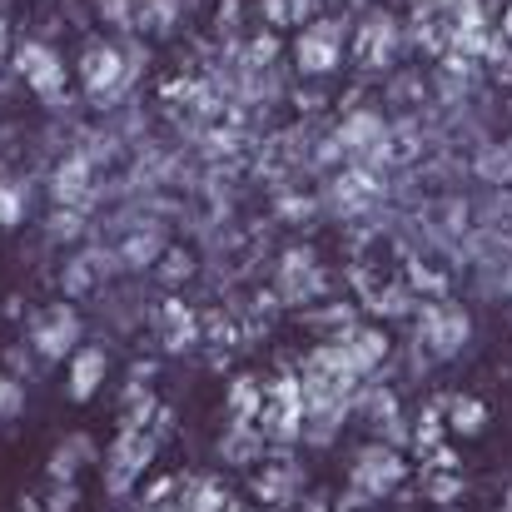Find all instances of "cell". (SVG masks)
Instances as JSON below:
<instances>
[{"mask_svg": "<svg viewBox=\"0 0 512 512\" xmlns=\"http://www.w3.org/2000/svg\"><path fill=\"white\" fill-rule=\"evenodd\" d=\"M15 75L35 90V100L40 105H50V110H60V105H70L65 100V60L45 45V40H20L15 45Z\"/></svg>", "mask_w": 512, "mask_h": 512, "instance_id": "obj_1", "label": "cell"}, {"mask_svg": "<svg viewBox=\"0 0 512 512\" xmlns=\"http://www.w3.org/2000/svg\"><path fill=\"white\" fill-rule=\"evenodd\" d=\"M80 80H85V95L100 105V100H115L135 85V70L125 65V50L110 45V40H90L85 55H80Z\"/></svg>", "mask_w": 512, "mask_h": 512, "instance_id": "obj_2", "label": "cell"}, {"mask_svg": "<svg viewBox=\"0 0 512 512\" xmlns=\"http://www.w3.org/2000/svg\"><path fill=\"white\" fill-rule=\"evenodd\" d=\"M80 334H85L80 314H75L70 304H50V309L35 314V324H30V348H35L45 363H60V358H70V353L80 348Z\"/></svg>", "mask_w": 512, "mask_h": 512, "instance_id": "obj_3", "label": "cell"}, {"mask_svg": "<svg viewBox=\"0 0 512 512\" xmlns=\"http://www.w3.org/2000/svg\"><path fill=\"white\" fill-rule=\"evenodd\" d=\"M343 40H348V25H343V20H309L304 35L294 40L299 70H304V75H329V70H339Z\"/></svg>", "mask_w": 512, "mask_h": 512, "instance_id": "obj_4", "label": "cell"}, {"mask_svg": "<svg viewBox=\"0 0 512 512\" xmlns=\"http://www.w3.org/2000/svg\"><path fill=\"white\" fill-rule=\"evenodd\" d=\"M155 458V438H145V428H125L110 448V463H105V488L110 493H130V483L150 468Z\"/></svg>", "mask_w": 512, "mask_h": 512, "instance_id": "obj_5", "label": "cell"}, {"mask_svg": "<svg viewBox=\"0 0 512 512\" xmlns=\"http://www.w3.org/2000/svg\"><path fill=\"white\" fill-rule=\"evenodd\" d=\"M398 478H403L398 453H388V448H363L358 463H353V503L383 498V488H393Z\"/></svg>", "mask_w": 512, "mask_h": 512, "instance_id": "obj_6", "label": "cell"}, {"mask_svg": "<svg viewBox=\"0 0 512 512\" xmlns=\"http://www.w3.org/2000/svg\"><path fill=\"white\" fill-rule=\"evenodd\" d=\"M105 373H110V353H105L100 343H80V348L70 353L65 398H70V403H85V398H95V393H100V383H105Z\"/></svg>", "mask_w": 512, "mask_h": 512, "instance_id": "obj_7", "label": "cell"}, {"mask_svg": "<svg viewBox=\"0 0 512 512\" xmlns=\"http://www.w3.org/2000/svg\"><path fill=\"white\" fill-rule=\"evenodd\" d=\"M50 194H55V204H75V209H85L90 199H95V165L80 155V150H70L55 174H50Z\"/></svg>", "mask_w": 512, "mask_h": 512, "instance_id": "obj_8", "label": "cell"}, {"mask_svg": "<svg viewBox=\"0 0 512 512\" xmlns=\"http://www.w3.org/2000/svg\"><path fill=\"white\" fill-rule=\"evenodd\" d=\"M393 55H398V20L393 15H373L363 25L358 45H353V60L363 70H383V65H393Z\"/></svg>", "mask_w": 512, "mask_h": 512, "instance_id": "obj_9", "label": "cell"}, {"mask_svg": "<svg viewBox=\"0 0 512 512\" xmlns=\"http://www.w3.org/2000/svg\"><path fill=\"white\" fill-rule=\"evenodd\" d=\"M418 334L433 343V353H458V343L468 339V314L453 304H428L418 319Z\"/></svg>", "mask_w": 512, "mask_h": 512, "instance_id": "obj_10", "label": "cell"}, {"mask_svg": "<svg viewBox=\"0 0 512 512\" xmlns=\"http://www.w3.org/2000/svg\"><path fill=\"white\" fill-rule=\"evenodd\" d=\"M319 289H324V274H319L314 254L309 249H289L284 264H279V294L299 304V299H314Z\"/></svg>", "mask_w": 512, "mask_h": 512, "instance_id": "obj_11", "label": "cell"}, {"mask_svg": "<svg viewBox=\"0 0 512 512\" xmlns=\"http://www.w3.org/2000/svg\"><path fill=\"white\" fill-rule=\"evenodd\" d=\"M120 269H150L165 254V229L160 224H135L130 239H120Z\"/></svg>", "mask_w": 512, "mask_h": 512, "instance_id": "obj_12", "label": "cell"}, {"mask_svg": "<svg viewBox=\"0 0 512 512\" xmlns=\"http://www.w3.org/2000/svg\"><path fill=\"white\" fill-rule=\"evenodd\" d=\"M383 353H388V339L378 329H358V334H348V343H343V358H348L353 373H368L373 363H383Z\"/></svg>", "mask_w": 512, "mask_h": 512, "instance_id": "obj_13", "label": "cell"}, {"mask_svg": "<svg viewBox=\"0 0 512 512\" xmlns=\"http://www.w3.org/2000/svg\"><path fill=\"white\" fill-rule=\"evenodd\" d=\"M85 463H95V443H90L85 433H75V438H65V443L50 453V478H75Z\"/></svg>", "mask_w": 512, "mask_h": 512, "instance_id": "obj_14", "label": "cell"}, {"mask_svg": "<svg viewBox=\"0 0 512 512\" xmlns=\"http://www.w3.org/2000/svg\"><path fill=\"white\" fill-rule=\"evenodd\" d=\"M160 324H165V348H170V353H179V348H189V343L199 339V329H194V314H189L179 299H170V304L160 309Z\"/></svg>", "mask_w": 512, "mask_h": 512, "instance_id": "obj_15", "label": "cell"}, {"mask_svg": "<svg viewBox=\"0 0 512 512\" xmlns=\"http://www.w3.org/2000/svg\"><path fill=\"white\" fill-rule=\"evenodd\" d=\"M25 204H30L25 184H20V179H0V229L25 224Z\"/></svg>", "mask_w": 512, "mask_h": 512, "instance_id": "obj_16", "label": "cell"}, {"mask_svg": "<svg viewBox=\"0 0 512 512\" xmlns=\"http://www.w3.org/2000/svg\"><path fill=\"white\" fill-rule=\"evenodd\" d=\"M100 284V274L90 269V259L85 254H75L70 264H65V274H60V289H65V299H80V294H90Z\"/></svg>", "mask_w": 512, "mask_h": 512, "instance_id": "obj_17", "label": "cell"}, {"mask_svg": "<svg viewBox=\"0 0 512 512\" xmlns=\"http://www.w3.org/2000/svg\"><path fill=\"white\" fill-rule=\"evenodd\" d=\"M80 234H85V214L75 204H60L50 214V239H80Z\"/></svg>", "mask_w": 512, "mask_h": 512, "instance_id": "obj_18", "label": "cell"}, {"mask_svg": "<svg viewBox=\"0 0 512 512\" xmlns=\"http://www.w3.org/2000/svg\"><path fill=\"white\" fill-rule=\"evenodd\" d=\"M229 403H234L239 418H259V403H264V398H259L254 378H234V398H229Z\"/></svg>", "mask_w": 512, "mask_h": 512, "instance_id": "obj_19", "label": "cell"}, {"mask_svg": "<svg viewBox=\"0 0 512 512\" xmlns=\"http://www.w3.org/2000/svg\"><path fill=\"white\" fill-rule=\"evenodd\" d=\"M25 408V383L20 378H0V428Z\"/></svg>", "mask_w": 512, "mask_h": 512, "instance_id": "obj_20", "label": "cell"}, {"mask_svg": "<svg viewBox=\"0 0 512 512\" xmlns=\"http://www.w3.org/2000/svg\"><path fill=\"white\" fill-rule=\"evenodd\" d=\"M483 418H488L483 403H473V398H458V403H453V428H458V433H478Z\"/></svg>", "mask_w": 512, "mask_h": 512, "instance_id": "obj_21", "label": "cell"}, {"mask_svg": "<svg viewBox=\"0 0 512 512\" xmlns=\"http://www.w3.org/2000/svg\"><path fill=\"white\" fill-rule=\"evenodd\" d=\"M80 503V493H75V483L70 478H55V488L45 493V512H70Z\"/></svg>", "mask_w": 512, "mask_h": 512, "instance_id": "obj_22", "label": "cell"}, {"mask_svg": "<svg viewBox=\"0 0 512 512\" xmlns=\"http://www.w3.org/2000/svg\"><path fill=\"white\" fill-rule=\"evenodd\" d=\"M478 170L488 174V179H512V150H498V145H493V150L483 155Z\"/></svg>", "mask_w": 512, "mask_h": 512, "instance_id": "obj_23", "label": "cell"}, {"mask_svg": "<svg viewBox=\"0 0 512 512\" xmlns=\"http://www.w3.org/2000/svg\"><path fill=\"white\" fill-rule=\"evenodd\" d=\"M160 259H165V269H160V274H165L170 284L179 279V274H189V269H194V259H189V254H179V249H165Z\"/></svg>", "mask_w": 512, "mask_h": 512, "instance_id": "obj_24", "label": "cell"}, {"mask_svg": "<svg viewBox=\"0 0 512 512\" xmlns=\"http://www.w3.org/2000/svg\"><path fill=\"white\" fill-rule=\"evenodd\" d=\"M15 512H45V508H40L35 498H25V503H20V508H15Z\"/></svg>", "mask_w": 512, "mask_h": 512, "instance_id": "obj_25", "label": "cell"}, {"mask_svg": "<svg viewBox=\"0 0 512 512\" xmlns=\"http://www.w3.org/2000/svg\"><path fill=\"white\" fill-rule=\"evenodd\" d=\"M368 508V503H343V512H363Z\"/></svg>", "mask_w": 512, "mask_h": 512, "instance_id": "obj_26", "label": "cell"}, {"mask_svg": "<svg viewBox=\"0 0 512 512\" xmlns=\"http://www.w3.org/2000/svg\"><path fill=\"white\" fill-rule=\"evenodd\" d=\"M503 40H512V10H508V25H503Z\"/></svg>", "mask_w": 512, "mask_h": 512, "instance_id": "obj_27", "label": "cell"}, {"mask_svg": "<svg viewBox=\"0 0 512 512\" xmlns=\"http://www.w3.org/2000/svg\"><path fill=\"white\" fill-rule=\"evenodd\" d=\"M150 512H184V508H160V503H155V508H150Z\"/></svg>", "mask_w": 512, "mask_h": 512, "instance_id": "obj_28", "label": "cell"}, {"mask_svg": "<svg viewBox=\"0 0 512 512\" xmlns=\"http://www.w3.org/2000/svg\"><path fill=\"white\" fill-rule=\"evenodd\" d=\"M0 45H5V15H0Z\"/></svg>", "mask_w": 512, "mask_h": 512, "instance_id": "obj_29", "label": "cell"}, {"mask_svg": "<svg viewBox=\"0 0 512 512\" xmlns=\"http://www.w3.org/2000/svg\"><path fill=\"white\" fill-rule=\"evenodd\" d=\"M319 5H324V0H319Z\"/></svg>", "mask_w": 512, "mask_h": 512, "instance_id": "obj_30", "label": "cell"}]
</instances>
